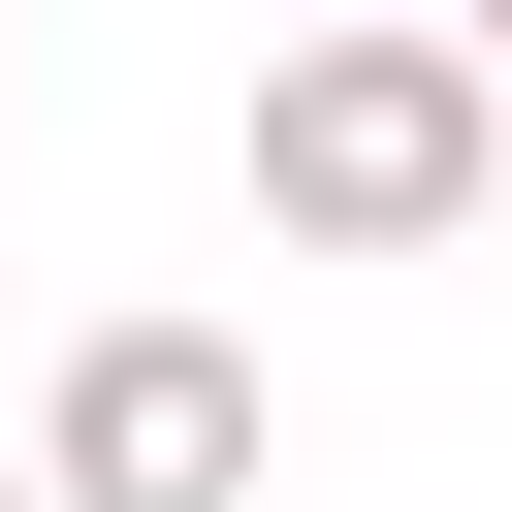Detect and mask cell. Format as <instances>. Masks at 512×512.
Instances as JSON below:
<instances>
[{
    "label": "cell",
    "instance_id": "6da1fadb",
    "mask_svg": "<svg viewBox=\"0 0 512 512\" xmlns=\"http://www.w3.org/2000/svg\"><path fill=\"white\" fill-rule=\"evenodd\" d=\"M480 192H512V64L448 0H288L256 32V224L288 256H448Z\"/></svg>",
    "mask_w": 512,
    "mask_h": 512
},
{
    "label": "cell",
    "instance_id": "7a4b0ae2",
    "mask_svg": "<svg viewBox=\"0 0 512 512\" xmlns=\"http://www.w3.org/2000/svg\"><path fill=\"white\" fill-rule=\"evenodd\" d=\"M32 512H256V352L224 320H96L32 416Z\"/></svg>",
    "mask_w": 512,
    "mask_h": 512
},
{
    "label": "cell",
    "instance_id": "3957f363",
    "mask_svg": "<svg viewBox=\"0 0 512 512\" xmlns=\"http://www.w3.org/2000/svg\"><path fill=\"white\" fill-rule=\"evenodd\" d=\"M448 32H480V64H512V0H448Z\"/></svg>",
    "mask_w": 512,
    "mask_h": 512
},
{
    "label": "cell",
    "instance_id": "277c9868",
    "mask_svg": "<svg viewBox=\"0 0 512 512\" xmlns=\"http://www.w3.org/2000/svg\"><path fill=\"white\" fill-rule=\"evenodd\" d=\"M0 128H32V64H0Z\"/></svg>",
    "mask_w": 512,
    "mask_h": 512
},
{
    "label": "cell",
    "instance_id": "5b68a950",
    "mask_svg": "<svg viewBox=\"0 0 512 512\" xmlns=\"http://www.w3.org/2000/svg\"><path fill=\"white\" fill-rule=\"evenodd\" d=\"M0 512H32V480H0Z\"/></svg>",
    "mask_w": 512,
    "mask_h": 512
}]
</instances>
